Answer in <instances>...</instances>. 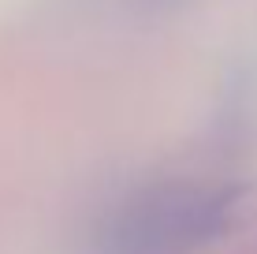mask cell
<instances>
[{
  "label": "cell",
  "mask_w": 257,
  "mask_h": 254,
  "mask_svg": "<svg viewBox=\"0 0 257 254\" xmlns=\"http://www.w3.org/2000/svg\"><path fill=\"white\" fill-rule=\"evenodd\" d=\"M238 187L231 183H157L104 221L97 254H194L231 228Z\"/></svg>",
  "instance_id": "6da1fadb"
}]
</instances>
